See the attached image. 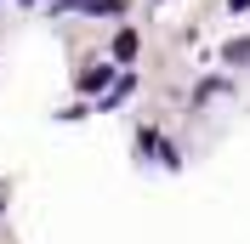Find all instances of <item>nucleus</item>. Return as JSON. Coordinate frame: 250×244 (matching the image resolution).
<instances>
[{
    "label": "nucleus",
    "mask_w": 250,
    "mask_h": 244,
    "mask_svg": "<svg viewBox=\"0 0 250 244\" xmlns=\"http://www.w3.org/2000/svg\"><path fill=\"white\" fill-rule=\"evenodd\" d=\"M108 80H114V68H108V62H91V68L80 74V91H97V85H108Z\"/></svg>",
    "instance_id": "obj_1"
},
{
    "label": "nucleus",
    "mask_w": 250,
    "mask_h": 244,
    "mask_svg": "<svg viewBox=\"0 0 250 244\" xmlns=\"http://www.w3.org/2000/svg\"><path fill=\"white\" fill-rule=\"evenodd\" d=\"M114 57H125V62L137 57V29H120V40H114Z\"/></svg>",
    "instance_id": "obj_2"
},
{
    "label": "nucleus",
    "mask_w": 250,
    "mask_h": 244,
    "mask_svg": "<svg viewBox=\"0 0 250 244\" xmlns=\"http://www.w3.org/2000/svg\"><path fill=\"white\" fill-rule=\"evenodd\" d=\"M222 57L233 62V68H239V62H245V68H250V40H228V51H222Z\"/></svg>",
    "instance_id": "obj_3"
},
{
    "label": "nucleus",
    "mask_w": 250,
    "mask_h": 244,
    "mask_svg": "<svg viewBox=\"0 0 250 244\" xmlns=\"http://www.w3.org/2000/svg\"><path fill=\"white\" fill-rule=\"evenodd\" d=\"M74 12H120V0H68Z\"/></svg>",
    "instance_id": "obj_4"
},
{
    "label": "nucleus",
    "mask_w": 250,
    "mask_h": 244,
    "mask_svg": "<svg viewBox=\"0 0 250 244\" xmlns=\"http://www.w3.org/2000/svg\"><path fill=\"white\" fill-rule=\"evenodd\" d=\"M228 6H233V12H250V0H228Z\"/></svg>",
    "instance_id": "obj_5"
}]
</instances>
